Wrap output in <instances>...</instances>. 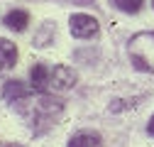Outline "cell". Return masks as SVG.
<instances>
[{
	"mask_svg": "<svg viewBox=\"0 0 154 147\" xmlns=\"http://www.w3.org/2000/svg\"><path fill=\"white\" fill-rule=\"evenodd\" d=\"M147 133H149V135H152V137H154V115H152V118H149V125H147Z\"/></svg>",
	"mask_w": 154,
	"mask_h": 147,
	"instance_id": "30bf717a",
	"label": "cell"
},
{
	"mask_svg": "<svg viewBox=\"0 0 154 147\" xmlns=\"http://www.w3.org/2000/svg\"><path fill=\"white\" fill-rule=\"evenodd\" d=\"M15 61H17V47L10 39L0 37V74L10 71L15 66Z\"/></svg>",
	"mask_w": 154,
	"mask_h": 147,
	"instance_id": "5b68a950",
	"label": "cell"
},
{
	"mask_svg": "<svg viewBox=\"0 0 154 147\" xmlns=\"http://www.w3.org/2000/svg\"><path fill=\"white\" fill-rule=\"evenodd\" d=\"M152 5H154V0H152Z\"/></svg>",
	"mask_w": 154,
	"mask_h": 147,
	"instance_id": "4fadbf2b",
	"label": "cell"
},
{
	"mask_svg": "<svg viewBox=\"0 0 154 147\" xmlns=\"http://www.w3.org/2000/svg\"><path fill=\"white\" fill-rule=\"evenodd\" d=\"M3 25L8 30H15V32H25L27 25H29V15L25 10H10L5 17H3Z\"/></svg>",
	"mask_w": 154,
	"mask_h": 147,
	"instance_id": "8992f818",
	"label": "cell"
},
{
	"mask_svg": "<svg viewBox=\"0 0 154 147\" xmlns=\"http://www.w3.org/2000/svg\"><path fill=\"white\" fill-rule=\"evenodd\" d=\"M69 30L76 39H91V37L98 34V20L93 15H86V12H76L71 15L69 20Z\"/></svg>",
	"mask_w": 154,
	"mask_h": 147,
	"instance_id": "277c9868",
	"label": "cell"
},
{
	"mask_svg": "<svg viewBox=\"0 0 154 147\" xmlns=\"http://www.w3.org/2000/svg\"><path fill=\"white\" fill-rule=\"evenodd\" d=\"M8 147H22V145H8Z\"/></svg>",
	"mask_w": 154,
	"mask_h": 147,
	"instance_id": "7c38bea8",
	"label": "cell"
},
{
	"mask_svg": "<svg viewBox=\"0 0 154 147\" xmlns=\"http://www.w3.org/2000/svg\"><path fill=\"white\" fill-rule=\"evenodd\" d=\"M110 3L118 8L120 12H127V15H137L144 5V0H110Z\"/></svg>",
	"mask_w": 154,
	"mask_h": 147,
	"instance_id": "9c48e42d",
	"label": "cell"
},
{
	"mask_svg": "<svg viewBox=\"0 0 154 147\" xmlns=\"http://www.w3.org/2000/svg\"><path fill=\"white\" fill-rule=\"evenodd\" d=\"M22 96H27L22 81H8V83H5V88H3V98H5V101L15 103L17 98H22Z\"/></svg>",
	"mask_w": 154,
	"mask_h": 147,
	"instance_id": "ba28073f",
	"label": "cell"
},
{
	"mask_svg": "<svg viewBox=\"0 0 154 147\" xmlns=\"http://www.w3.org/2000/svg\"><path fill=\"white\" fill-rule=\"evenodd\" d=\"M69 147H100V135L91 130H81L69 140Z\"/></svg>",
	"mask_w": 154,
	"mask_h": 147,
	"instance_id": "52a82bcc",
	"label": "cell"
},
{
	"mask_svg": "<svg viewBox=\"0 0 154 147\" xmlns=\"http://www.w3.org/2000/svg\"><path fill=\"white\" fill-rule=\"evenodd\" d=\"M66 3H91V0H66Z\"/></svg>",
	"mask_w": 154,
	"mask_h": 147,
	"instance_id": "8fae6325",
	"label": "cell"
},
{
	"mask_svg": "<svg viewBox=\"0 0 154 147\" xmlns=\"http://www.w3.org/2000/svg\"><path fill=\"white\" fill-rule=\"evenodd\" d=\"M29 81L34 91H44V93H59V91H69L76 83V74L64 66V64H34L29 71Z\"/></svg>",
	"mask_w": 154,
	"mask_h": 147,
	"instance_id": "7a4b0ae2",
	"label": "cell"
},
{
	"mask_svg": "<svg viewBox=\"0 0 154 147\" xmlns=\"http://www.w3.org/2000/svg\"><path fill=\"white\" fill-rule=\"evenodd\" d=\"M134 69L154 74V32H137L127 44Z\"/></svg>",
	"mask_w": 154,
	"mask_h": 147,
	"instance_id": "3957f363",
	"label": "cell"
},
{
	"mask_svg": "<svg viewBox=\"0 0 154 147\" xmlns=\"http://www.w3.org/2000/svg\"><path fill=\"white\" fill-rule=\"evenodd\" d=\"M12 108L34 133H44L64 113V103L59 98H54L51 93H44V91H34V93L17 98L12 103Z\"/></svg>",
	"mask_w": 154,
	"mask_h": 147,
	"instance_id": "6da1fadb",
	"label": "cell"
}]
</instances>
